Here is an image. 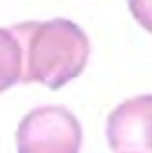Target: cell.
Here are the masks:
<instances>
[{
  "label": "cell",
  "mask_w": 152,
  "mask_h": 153,
  "mask_svg": "<svg viewBox=\"0 0 152 153\" xmlns=\"http://www.w3.org/2000/svg\"><path fill=\"white\" fill-rule=\"evenodd\" d=\"M10 30L21 47V83L59 90L77 78L88 64L90 39L70 20L25 21Z\"/></svg>",
  "instance_id": "obj_1"
},
{
  "label": "cell",
  "mask_w": 152,
  "mask_h": 153,
  "mask_svg": "<svg viewBox=\"0 0 152 153\" xmlns=\"http://www.w3.org/2000/svg\"><path fill=\"white\" fill-rule=\"evenodd\" d=\"M18 153H80L82 126L64 106L30 111L15 134Z\"/></svg>",
  "instance_id": "obj_2"
},
{
  "label": "cell",
  "mask_w": 152,
  "mask_h": 153,
  "mask_svg": "<svg viewBox=\"0 0 152 153\" xmlns=\"http://www.w3.org/2000/svg\"><path fill=\"white\" fill-rule=\"evenodd\" d=\"M105 134L113 153H152V94L118 104L106 119Z\"/></svg>",
  "instance_id": "obj_3"
},
{
  "label": "cell",
  "mask_w": 152,
  "mask_h": 153,
  "mask_svg": "<svg viewBox=\"0 0 152 153\" xmlns=\"http://www.w3.org/2000/svg\"><path fill=\"white\" fill-rule=\"evenodd\" d=\"M21 82V47L10 28H0V93Z\"/></svg>",
  "instance_id": "obj_4"
},
{
  "label": "cell",
  "mask_w": 152,
  "mask_h": 153,
  "mask_svg": "<svg viewBox=\"0 0 152 153\" xmlns=\"http://www.w3.org/2000/svg\"><path fill=\"white\" fill-rule=\"evenodd\" d=\"M126 3L137 25L152 34V0H126Z\"/></svg>",
  "instance_id": "obj_5"
}]
</instances>
